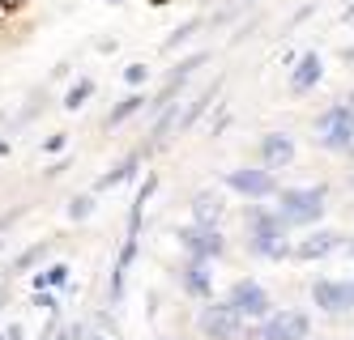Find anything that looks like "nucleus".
I'll return each mask as SVG.
<instances>
[{
    "label": "nucleus",
    "mask_w": 354,
    "mask_h": 340,
    "mask_svg": "<svg viewBox=\"0 0 354 340\" xmlns=\"http://www.w3.org/2000/svg\"><path fill=\"white\" fill-rule=\"evenodd\" d=\"M282 226H286L282 217L248 213V234H252V251H257V255H265V259H282V255H290Z\"/></svg>",
    "instance_id": "f257e3e1"
},
{
    "label": "nucleus",
    "mask_w": 354,
    "mask_h": 340,
    "mask_svg": "<svg viewBox=\"0 0 354 340\" xmlns=\"http://www.w3.org/2000/svg\"><path fill=\"white\" fill-rule=\"evenodd\" d=\"M324 217V192L320 188H295L282 192V221L286 226H312Z\"/></svg>",
    "instance_id": "f03ea898"
},
{
    "label": "nucleus",
    "mask_w": 354,
    "mask_h": 340,
    "mask_svg": "<svg viewBox=\"0 0 354 340\" xmlns=\"http://www.w3.org/2000/svg\"><path fill=\"white\" fill-rule=\"evenodd\" d=\"M312 323L303 310H273L269 319H261V328L252 332V340H308Z\"/></svg>",
    "instance_id": "7ed1b4c3"
},
{
    "label": "nucleus",
    "mask_w": 354,
    "mask_h": 340,
    "mask_svg": "<svg viewBox=\"0 0 354 340\" xmlns=\"http://www.w3.org/2000/svg\"><path fill=\"white\" fill-rule=\"evenodd\" d=\"M201 332H205L209 340H235L243 332V315H239V306L226 298L218 306H205L201 310Z\"/></svg>",
    "instance_id": "20e7f679"
},
{
    "label": "nucleus",
    "mask_w": 354,
    "mask_h": 340,
    "mask_svg": "<svg viewBox=\"0 0 354 340\" xmlns=\"http://www.w3.org/2000/svg\"><path fill=\"white\" fill-rule=\"evenodd\" d=\"M226 183H231V192H239V196H252V200H265V196H273L277 192V179H273V170L265 166H239V170H226Z\"/></svg>",
    "instance_id": "39448f33"
},
{
    "label": "nucleus",
    "mask_w": 354,
    "mask_h": 340,
    "mask_svg": "<svg viewBox=\"0 0 354 340\" xmlns=\"http://www.w3.org/2000/svg\"><path fill=\"white\" fill-rule=\"evenodd\" d=\"M316 132H320V145L346 149V145L354 141V107H333V111H324L320 123H316Z\"/></svg>",
    "instance_id": "423d86ee"
},
{
    "label": "nucleus",
    "mask_w": 354,
    "mask_h": 340,
    "mask_svg": "<svg viewBox=\"0 0 354 340\" xmlns=\"http://www.w3.org/2000/svg\"><path fill=\"white\" fill-rule=\"evenodd\" d=\"M175 239L184 243V251L192 255V259H209V255H222V234H218V226H184Z\"/></svg>",
    "instance_id": "0eeeda50"
},
{
    "label": "nucleus",
    "mask_w": 354,
    "mask_h": 340,
    "mask_svg": "<svg viewBox=\"0 0 354 340\" xmlns=\"http://www.w3.org/2000/svg\"><path fill=\"white\" fill-rule=\"evenodd\" d=\"M231 302L239 306V315L243 319H265L269 315V294H265V285H257V281H235L231 285Z\"/></svg>",
    "instance_id": "6e6552de"
},
{
    "label": "nucleus",
    "mask_w": 354,
    "mask_h": 340,
    "mask_svg": "<svg viewBox=\"0 0 354 340\" xmlns=\"http://www.w3.org/2000/svg\"><path fill=\"white\" fill-rule=\"evenodd\" d=\"M312 302L328 315H346L354 306V285H342V281H316L312 285Z\"/></svg>",
    "instance_id": "1a4fd4ad"
},
{
    "label": "nucleus",
    "mask_w": 354,
    "mask_h": 340,
    "mask_svg": "<svg viewBox=\"0 0 354 340\" xmlns=\"http://www.w3.org/2000/svg\"><path fill=\"white\" fill-rule=\"evenodd\" d=\"M337 247H342V234L337 230H316V234H308V239H299V247H290V255L299 259V264H312V259L333 255Z\"/></svg>",
    "instance_id": "9d476101"
},
{
    "label": "nucleus",
    "mask_w": 354,
    "mask_h": 340,
    "mask_svg": "<svg viewBox=\"0 0 354 340\" xmlns=\"http://www.w3.org/2000/svg\"><path fill=\"white\" fill-rule=\"evenodd\" d=\"M261 158H265V166H269V170L290 166V162H295V141H290L286 132H269V137L261 141Z\"/></svg>",
    "instance_id": "9b49d317"
},
{
    "label": "nucleus",
    "mask_w": 354,
    "mask_h": 340,
    "mask_svg": "<svg viewBox=\"0 0 354 340\" xmlns=\"http://www.w3.org/2000/svg\"><path fill=\"white\" fill-rule=\"evenodd\" d=\"M192 221H201V226H218L222 221V200L218 196H196L192 200Z\"/></svg>",
    "instance_id": "f8f14e48"
},
{
    "label": "nucleus",
    "mask_w": 354,
    "mask_h": 340,
    "mask_svg": "<svg viewBox=\"0 0 354 340\" xmlns=\"http://www.w3.org/2000/svg\"><path fill=\"white\" fill-rule=\"evenodd\" d=\"M184 285H188V294H196V298H209V294H214L209 272H205V259H192V264H188V272H184Z\"/></svg>",
    "instance_id": "ddd939ff"
},
{
    "label": "nucleus",
    "mask_w": 354,
    "mask_h": 340,
    "mask_svg": "<svg viewBox=\"0 0 354 340\" xmlns=\"http://www.w3.org/2000/svg\"><path fill=\"white\" fill-rule=\"evenodd\" d=\"M316 81H320V56H303L299 68H295V90L303 94V90H312Z\"/></svg>",
    "instance_id": "4468645a"
},
{
    "label": "nucleus",
    "mask_w": 354,
    "mask_h": 340,
    "mask_svg": "<svg viewBox=\"0 0 354 340\" xmlns=\"http://www.w3.org/2000/svg\"><path fill=\"white\" fill-rule=\"evenodd\" d=\"M133 170H137V158H129V162H120L115 170H107L103 179H98V192H107V188H115V183H124V179H133Z\"/></svg>",
    "instance_id": "2eb2a0df"
},
{
    "label": "nucleus",
    "mask_w": 354,
    "mask_h": 340,
    "mask_svg": "<svg viewBox=\"0 0 354 340\" xmlns=\"http://www.w3.org/2000/svg\"><path fill=\"white\" fill-rule=\"evenodd\" d=\"M64 277H68V268H64V264H56V268H47V272H39V277H35V290H47V285H64Z\"/></svg>",
    "instance_id": "dca6fc26"
},
{
    "label": "nucleus",
    "mask_w": 354,
    "mask_h": 340,
    "mask_svg": "<svg viewBox=\"0 0 354 340\" xmlns=\"http://www.w3.org/2000/svg\"><path fill=\"white\" fill-rule=\"evenodd\" d=\"M90 213H94V196H77V200L68 204V217H73V221H86Z\"/></svg>",
    "instance_id": "f3484780"
},
{
    "label": "nucleus",
    "mask_w": 354,
    "mask_h": 340,
    "mask_svg": "<svg viewBox=\"0 0 354 340\" xmlns=\"http://www.w3.org/2000/svg\"><path fill=\"white\" fill-rule=\"evenodd\" d=\"M86 94H90V81L73 86V94H68V102H64V107H82V102H86Z\"/></svg>",
    "instance_id": "a211bd4d"
},
{
    "label": "nucleus",
    "mask_w": 354,
    "mask_h": 340,
    "mask_svg": "<svg viewBox=\"0 0 354 340\" xmlns=\"http://www.w3.org/2000/svg\"><path fill=\"white\" fill-rule=\"evenodd\" d=\"M43 251H47V247H35V251H26V255L17 259V272H26L30 264H39V255H43Z\"/></svg>",
    "instance_id": "6ab92c4d"
},
{
    "label": "nucleus",
    "mask_w": 354,
    "mask_h": 340,
    "mask_svg": "<svg viewBox=\"0 0 354 340\" xmlns=\"http://www.w3.org/2000/svg\"><path fill=\"white\" fill-rule=\"evenodd\" d=\"M137 107H141V98H129V102H124V107H120V111H115V115H111V119H124V115H133V111H137Z\"/></svg>",
    "instance_id": "aec40b11"
},
{
    "label": "nucleus",
    "mask_w": 354,
    "mask_h": 340,
    "mask_svg": "<svg viewBox=\"0 0 354 340\" xmlns=\"http://www.w3.org/2000/svg\"><path fill=\"white\" fill-rule=\"evenodd\" d=\"M350 255H354V239H350Z\"/></svg>",
    "instance_id": "412c9836"
},
{
    "label": "nucleus",
    "mask_w": 354,
    "mask_h": 340,
    "mask_svg": "<svg viewBox=\"0 0 354 340\" xmlns=\"http://www.w3.org/2000/svg\"><path fill=\"white\" fill-rule=\"evenodd\" d=\"M94 340H103V336H94Z\"/></svg>",
    "instance_id": "4be33fe9"
},
{
    "label": "nucleus",
    "mask_w": 354,
    "mask_h": 340,
    "mask_svg": "<svg viewBox=\"0 0 354 340\" xmlns=\"http://www.w3.org/2000/svg\"><path fill=\"white\" fill-rule=\"evenodd\" d=\"M0 340H5V336H0Z\"/></svg>",
    "instance_id": "5701e85b"
},
{
    "label": "nucleus",
    "mask_w": 354,
    "mask_h": 340,
    "mask_svg": "<svg viewBox=\"0 0 354 340\" xmlns=\"http://www.w3.org/2000/svg\"><path fill=\"white\" fill-rule=\"evenodd\" d=\"M111 5H115V0H111Z\"/></svg>",
    "instance_id": "b1692460"
}]
</instances>
